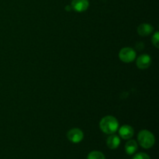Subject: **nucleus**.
Segmentation results:
<instances>
[{
	"label": "nucleus",
	"instance_id": "obj_1",
	"mask_svg": "<svg viewBox=\"0 0 159 159\" xmlns=\"http://www.w3.org/2000/svg\"><path fill=\"white\" fill-rule=\"evenodd\" d=\"M119 123L113 116H107L101 120L99 127L103 133L107 134H113L117 130Z\"/></svg>",
	"mask_w": 159,
	"mask_h": 159
},
{
	"label": "nucleus",
	"instance_id": "obj_2",
	"mask_svg": "<svg viewBox=\"0 0 159 159\" xmlns=\"http://www.w3.org/2000/svg\"><path fill=\"white\" fill-rule=\"evenodd\" d=\"M138 140L140 145L145 149L153 147L155 142V138L153 134L147 130H143L139 132Z\"/></svg>",
	"mask_w": 159,
	"mask_h": 159
},
{
	"label": "nucleus",
	"instance_id": "obj_3",
	"mask_svg": "<svg viewBox=\"0 0 159 159\" xmlns=\"http://www.w3.org/2000/svg\"><path fill=\"white\" fill-rule=\"evenodd\" d=\"M119 57L123 62L130 63L136 57V52L131 48H124L120 51Z\"/></svg>",
	"mask_w": 159,
	"mask_h": 159
},
{
	"label": "nucleus",
	"instance_id": "obj_4",
	"mask_svg": "<svg viewBox=\"0 0 159 159\" xmlns=\"http://www.w3.org/2000/svg\"><path fill=\"white\" fill-rule=\"evenodd\" d=\"M67 138L71 142L77 144L81 142L84 138L83 132L79 128H72L67 133Z\"/></svg>",
	"mask_w": 159,
	"mask_h": 159
},
{
	"label": "nucleus",
	"instance_id": "obj_5",
	"mask_svg": "<svg viewBox=\"0 0 159 159\" xmlns=\"http://www.w3.org/2000/svg\"><path fill=\"white\" fill-rule=\"evenodd\" d=\"M89 6L88 0H72L71 2V8L76 12H82L86 10Z\"/></svg>",
	"mask_w": 159,
	"mask_h": 159
},
{
	"label": "nucleus",
	"instance_id": "obj_6",
	"mask_svg": "<svg viewBox=\"0 0 159 159\" xmlns=\"http://www.w3.org/2000/svg\"><path fill=\"white\" fill-rule=\"evenodd\" d=\"M152 64V58L148 54H142L137 60V66L140 69H146Z\"/></svg>",
	"mask_w": 159,
	"mask_h": 159
},
{
	"label": "nucleus",
	"instance_id": "obj_7",
	"mask_svg": "<svg viewBox=\"0 0 159 159\" xmlns=\"http://www.w3.org/2000/svg\"><path fill=\"white\" fill-rule=\"evenodd\" d=\"M120 136L124 140H128L134 136V130L133 127L129 125H124L119 130Z\"/></svg>",
	"mask_w": 159,
	"mask_h": 159
},
{
	"label": "nucleus",
	"instance_id": "obj_8",
	"mask_svg": "<svg viewBox=\"0 0 159 159\" xmlns=\"http://www.w3.org/2000/svg\"><path fill=\"white\" fill-rule=\"evenodd\" d=\"M120 144V139L119 137L116 134H111L108 137L107 140V147L110 149H116L119 147Z\"/></svg>",
	"mask_w": 159,
	"mask_h": 159
},
{
	"label": "nucleus",
	"instance_id": "obj_9",
	"mask_svg": "<svg viewBox=\"0 0 159 159\" xmlns=\"http://www.w3.org/2000/svg\"><path fill=\"white\" fill-rule=\"evenodd\" d=\"M154 27L148 23H142L138 27V33L140 36L145 37L153 32Z\"/></svg>",
	"mask_w": 159,
	"mask_h": 159
},
{
	"label": "nucleus",
	"instance_id": "obj_10",
	"mask_svg": "<svg viewBox=\"0 0 159 159\" xmlns=\"http://www.w3.org/2000/svg\"><path fill=\"white\" fill-rule=\"evenodd\" d=\"M138 145L134 140H130L125 144V152L127 155H134L138 151Z\"/></svg>",
	"mask_w": 159,
	"mask_h": 159
},
{
	"label": "nucleus",
	"instance_id": "obj_11",
	"mask_svg": "<svg viewBox=\"0 0 159 159\" xmlns=\"http://www.w3.org/2000/svg\"><path fill=\"white\" fill-rule=\"evenodd\" d=\"M87 159H106L105 155L100 152L98 151H93L88 155Z\"/></svg>",
	"mask_w": 159,
	"mask_h": 159
},
{
	"label": "nucleus",
	"instance_id": "obj_12",
	"mask_svg": "<svg viewBox=\"0 0 159 159\" xmlns=\"http://www.w3.org/2000/svg\"><path fill=\"white\" fill-rule=\"evenodd\" d=\"M158 37H159L158 32H155V34H154V35H153V37H152V43H153V45L156 48H158V47H159V39H158Z\"/></svg>",
	"mask_w": 159,
	"mask_h": 159
},
{
	"label": "nucleus",
	"instance_id": "obj_13",
	"mask_svg": "<svg viewBox=\"0 0 159 159\" xmlns=\"http://www.w3.org/2000/svg\"><path fill=\"white\" fill-rule=\"evenodd\" d=\"M133 159H151L148 155L145 153H138L134 155Z\"/></svg>",
	"mask_w": 159,
	"mask_h": 159
}]
</instances>
